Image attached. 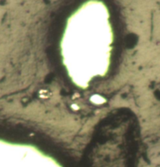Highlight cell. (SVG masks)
Segmentation results:
<instances>
[{
  "mask_svg": "<svg viewBox=\"0 0 160 167\" xmlns=\"http://www.w3.org/2000/svg\"><path fill=\"white\" fill-rule=\"evenodd\" d=\"M110 18L103 0H84L67 18L61 54L67 74L79 87L86 88L108 71L113 43Z\"/></svg>",
  "mask_w": 160,
  "mask_h": 167,
  "instance_id": "1",
  "label": "cell"
}]
</instances>
